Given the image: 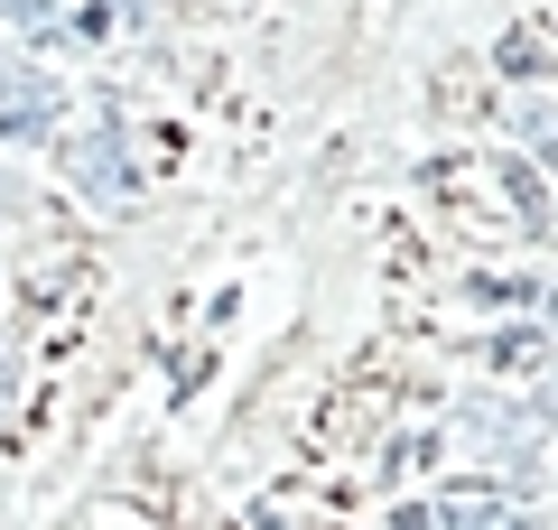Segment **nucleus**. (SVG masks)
Segmentation results:
<instances>
[{
	"mask_svg": "<svg viewBox=\"0 0 558 530\" xmlns=\"http://www.w3.org/2000/svg\"><path fill=\"white\" fill-rule=\"evenodd\" d=\"M381 530H438V511H428V503H400V511H391Z\"/></svg>",
	"mask_w": 558,
	"mask_h": 530,
	"instance_id": "obj_9",
	"label": "nucleus"
},
{
	"mask_svg": "<svg viewBox=\"0 0 558 530\" xmlns=\"http://www.w3.org/2000/svg\"><path fill=\"white\" fill-rule=\"evenodd\" d=\"M475 308H539V289L512 270H475Z\"/></svg>",
	"mask_w": 558,
	"mask_h": 530,
	"instance_id": "obj_7",
	"label": "nucleus"
},
{
	"mask_svg": "<svg viewBox=\"0 0 558 530\" xmlns=\"http://www.w3.org/2000/svg\"><path fill=\"white\" fill-rule=\"evenodd\" d=\"M494 186L512 196V215H521V233H531V242L558 233V205H549V186H539V158H494Z\"/></svg>",
	"mask_w": 558,
	"mask_h": 530,
	"instance_id": "obj_3",
	"label": "nucleus"
},
{
	"mask_svg": "<svg viewBox=\"0 0 558 530\" xmlns=\"http://www.w3.org/2000/svg\"><path fill=\"white\" fill-rule=\"evenodd\" d=\"M57 158H65V177H75L94 205H131L140 168H131V149H121L112 121H94V131H57Z\"/></svg>",
	"mask_w": 558,
	"mask_h": 530,
	"instance_id": "obj_2",
	"label": "nucleus"
},
{
	"mask_svg": "<svg viewBox=\"0 0 558 530\" xmlns=\"http://www.w3.org/2000/svg\"><path fill=\"white\" fill-rule=\"evenodd\" d=\"M539 326H549V345H558V289H539Z\"/></svg>",
	"mask_w": 558,
	"mask_h": 530,
	"instance_id": "obj_12",
	"label": "nucleus"
},
{
	"mask_svg": "<svg viewBox=\"0 0 558 530\" xmlns=\"http://www.w3.org/2000/svg\"><path fill=\"white\" fill-rule=\"evenodd\" d=\"M65 131V84L38 75V65H10L0 57V140H20V149H57Z\"/></svg>",
	"mask_w": 558,
	"mask_h": 530,
	"instance_id": "obj_1",
	"label": "nucleus"
},
{
	"mask_svg": "<svg viewBox=\"0 0 558 530\" xmlns=\"http://www.w3.org/2000/svg\"><path fill=\"white\" fill-rule=\"evenodd\" d=\"M539 419H558V353H549V373H539Z\"/></svg>",
	"mask_w": 558,
	"mask_h": 530,
	"instance_id": "obj_11",
	"label": "nucleus"
},
{
	"mask_svg": "<svg viewBox=\"0 0 558 530\" xmlns=\"http://www.w3.org/2000/svg\"><path fill=\"white\" fill-rule=\"evenodd\" d=\"M465 437H475V447H494V456H521V447H531V419L484 410V400H475V410H465Z\"/></svg>",
	"mask_w": 558,
	"mask_h": 530,
	"instance_id": "obj_6",
	"label": "nucleus"
},
{
	"mask_svg": "<svg viewBox=\"0 0 558 530\" xmlns=\"http://www.w3.org/2000/svg\"><path fill=\"white\" fill-rule=\"evenodd\" d=\"M428 511H438V530H521V511L502 503L494 484H457V493H438Z\"/></svg>",
	"mask_w": 558,
	"mask_h": 530,
	"instance_id": "obj_4",
	"label": "nucleus"
},
{
	"mask_svg": "<svg viewBox=\"0 0 558 530\" xmlns=\"http://www.w3.org/2000/svg\"><path fill=\"white\" fill-rule=\"evenodd\" d=\"M10 400H20V353H10V335H0V419H10Z\"/></svg>",
	"mask_w": 558,
	"mask_h": 530,
	"instance_id": "obj_8",
	"label": "nucleus"
},
{
	"mask_svg": "<svg viewBox=\"0 0 558 530\" xmlns=\"http://www.w3.org/2000/svg\"><path fill=\"white\" fill-rule=\"evenodd\" d=\"M549 353H558V345H549V326L531 316V326H502L494 345H484V363H494L502 382H521V373H549Z\"/></svg>",
	"mask_w": 558,
	"mask_h": 530,
	"instance_id": "obj_5",
	"label": "nucleus"
},
{
	"mask_svg": "<svg viewBox=\"0 0 558 530\" xmlns=\"http://www.w3.org/2000/svg\"><path fill=\"white\" fill-rule=\"evenodd\" d=\"M539 168L558 177V121H549V112H539Z\"/></svg>",
	"mask_w": 558,
	"mask_h": 530,
	"instance_id": "obj_10",
	"label": "nucleus"
}]
</instances>
